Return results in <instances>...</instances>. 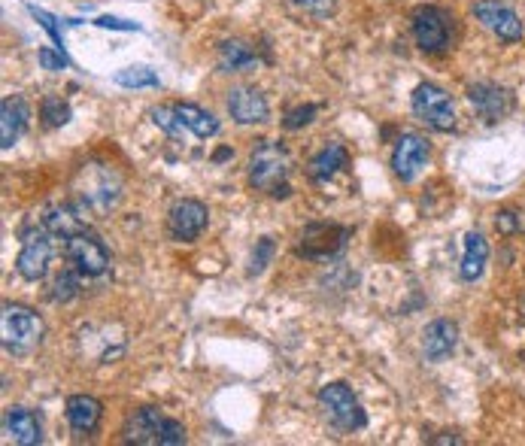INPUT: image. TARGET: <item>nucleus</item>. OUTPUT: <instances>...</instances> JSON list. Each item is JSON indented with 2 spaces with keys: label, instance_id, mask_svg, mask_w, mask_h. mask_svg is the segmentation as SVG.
Segmentation results:
<instances>
[{
  "label": "nucleus",
  "instance_id": "1",
  "mask_svg": "<svg viewBox=\"0 0 525 446\" xmlns=\"http://www.w3.org/2000/svg\"><path fill=\"white\" fill-rule=\"evenodd\" d=\"M122 201V176L104 161H85L73 176V207L82 216L104 219Z\"/></svg>",
  "mask_w": 525,
  "mask_h": 446
},
{
  "label": "nucleus",
  "instance_id": "2",
  "mask_svg": "<svg viewBox=\"0 0 525 446\" xmlns=\"http://www.w3.org/2000/svg\"><path fill=\"white\" fill-rule=\"evenodd\" d=\"M289 173H292L289 152L274 140H258L249 158V183L258 192L280 198L289 192Z\"/></svg>",
  "mask_w": 525,
  "mask_h": 446
},
{
  "label": "nucleus",
  "instance_id": "3",
  "mask_svg": "<svg viewBox=\"0 0 525 446\" xmlns=\"http://www.w3.org/2000/svg\"><path fill=\"white\" fill-rule=\"evenodd\" d=\"M125 440L140 446H180L186 443V425L155 407H140L125 425Z\"/></svg>",
  "mask_w": 525,
  "mask_h": 446
},
{
  "label": "nucleus",
  "instance_id": "4",
  "mask_svg": "<svg viewBox=\"0 0 525 446\" xmlns=\"http://www.w3.org/2000/svg\"><path fill=\"white\" fill-rule=\"evenodd\" d=\"M0 334H4V349L13 355H28L43 343L46 325L43 319L22 307V304H4V316H0Z\"/></svg>",
  "mask_w": 525,
  "mask_h": 446
},
{
  "label": "nucleus",
  "instance_id": "5",
  "mask_svg": "<svg viewBox=\"0 0 525 446\" xmlns=\"http://www.w3.org/2000/svg\"><path fill=\"white\" fill-rule=\"evenodd\" d=\"M410 107H413L416 119L425 122L431 131L447 134V131L456 128V107H453V98L444 92L441 85H434V82H422V85H416Z\"/></svg>",
  "mask_w": 525,
  "mask_h": 446
},
{
  "label": "nucleus",
  "instance_id": "6",
  "mask_svg": "<svg viewBox=\"0 0 525 446\" xmlns=\"http://www.w3.org/2000/svg\"><path fill=\"white\" fill-rule=\"evenodd\" d=\"M319 404L325 410V416L340 428V431H359L365 428V410L359 404V398L353 395V389L343 383H328L319 389Z\"/></svg>",
  "mask_w": 525,
  "mask_h": 446
},
{
  "label": "nucleus",
  "instance_id": "7",
  "mask_svg": "<svg viewBox=\"0 0 525 446\" xmlns=\"http://www.w3.org/2000/svg\"><path fill=\"white\" fill-rule=\"evenodd\" d=\"M64 255L82 277H101V274H107V267H110L107 246L89 231H76L73 237H67L64 240Z\"/></svg>",
  "mask_w": 525,
  "mask_h": 446
},
{
  "label": "nucleus",
  "instance_id": "8",
  "mask_svg": "<svg viewBox=\"0 0 525 446\" xmlns=\"http://www.w3.org/2000/svg\"><path fill=\"white\" fill-rule=\"evenodd\" d=\"M453 19L444 13V10H437V7H419L410 19L413 25V37H416V46L428 55H437V52H444L450 46V25Z\"/></svg>",
  "mask_w": 525,
  "mask_h": 446
},
{
  "label": "nucleus",
  "instance_id": "9",
  "mask_svg": "<svg viewBox=\"0 0 525 446\" xmlns=\"http://www.w3.org/2000/svg\"><path fill=\"white\" fill-rule=\"evenodd\" d=\"M49 228H37V231H28L25 234V243H22V252L16 258V271L28 280V283H37L46 277L49 271V261H52V240H49Z\"/></svg>",
  "mask_w": 525,
  "mask_h": 446
},
{
  "label": "nucleus",
  "instance_id": "10",
  "mask_svg": "<svg viewBox=\"0 0 525 446\" xmlns=\"http://www.w3.org/2000/svg\"><path fill=\"white\" fill-rule=\"evenodd\" d=\"M349 234H353L349 228L328 225V222H313L301 231L298 255H304V258H331L346 246Z\"/></svg>",
  "mask_w": 525,
  "mask_h": 446
},
{
  "label": "nucleus",
  "instance_id": "11",
  "mask_svg": "<svg viewBox=\"0 0 525 446\" xmlns=\"http://www.w3.org/2000/svg\"><path fill=\"white\" fill-rule=\"evenodd\" d=\"M468 101L471 107L477 110L480 119L486 122H501L513 113V92L504 85H495V82H474L468 88Z\"/></svg>",
  "mask_w": 525,
  "mask_h": 446
},
{
  "label": "nucleus",
  "instance_id": "12",
  "mask_svg": "<svg viewBox=\"0 0 525 446\" xmlns=\"http://www.w3.org/2000/svg\"><path fill=\"white\" fill-rule=\"evenodd\" d=\"M207 219H210L207 207L201 201L186 198V201H177V204L170 207V213H167V231H170L173 240L192 243V240H198L204 234Z\"/></svg>",
  "mask_w": 525,
  "mask_h": 446
},
{
  "label": "nucleus",
  "instance_id": "13",
  "mask_svg": "<svg viewBox=\"0 0 525 446\" xmlns=\"http://www.w3.org/2000/svg\"><path fill=\"white\" fill-rule=\"evenodd\" d=\"M474 16L486 31H492L504 43H516L525 34L522 19L507 4H498V0H480V4H474Z\"/></svg>",
  "mask_w": 525,
  "mask_h": 446
},
{
  "label": "nucleus",
  "instance_id": "14",
  "mask_svg": "<svg viewBox=\"0 0 525 446\" xmlns=\"http://www.w3.org/2000/svg\"><path fill=\"white\" fill-rule=\"evenodd\" d=\"M428 155H431V146L422 134L416 131H407L398 137L395 143V152H392V167H395V176L404 183L416 180V173L428 164Z\"/></svg>",
  "mask_w": 525,
  "mask_h": 446
},
{
  "label": "nucleus",
  "instance_id": "15",
  "mask_svg": "<svg viewBox=\"0 0 525 446\" xmlns=\"http://www.w3.org/2000/svg\"><path fill=\"white\" fill-rule=\"evenodd\" d=\"M228 113L237 125H261L268 122L271 107L265 101V95L252 85H237L228 92Z\"/></svg>",
  "mask_w": 525,
  "mask_h": 446
},
{
  "label": "nucleus",
  "instance_id": "16",
  "mask_svg": "<svg viewBox=\"0 0 525 446\" xmlns=\"http://www.w3.org/2000/svg\"><path fill=\"white\" fill-rule=\"evenodd\" d=\"M456 343H459V325L450 319H434L422 331V352L428 362H444L447 355H453Z\"/></svg>",
  "mask_w": 525,
  "mask_h": 446
},
{
  "label": "nucleus",
  "instance_id": "17",
  "mask_svg": "<svg viewBox=\"0 0 525 446\" xmlns=\"http://www.w3.org/2000/svg\"><path fill=\"white\" fill-rule=\"evenodd\" d=\"M4 431L19 446H37L43 440L40 416L34 410H28V407H10L4 413Z\"/></svg>",
  "mask_w": 525,
  "mask_h": 446
},
{
  "label": "nucleus",
  "instance_id": "18",
  "mask_svg": "<svg viewBox=\"0 0 525 446\" xmlns=\"http://www.w3.org/2000/svg\"><path fill=\"white\" fill-rule=\"evenodd\" d=\"M28 119H31V110H28L25 98H19V95L4 98V104H0V146L13 149L16 140L25 134Z\"/></svg>",
  "mask_w": 525,
  "mask_h": 446
},
{
  "label": "nucleus",
  "instance_id": "19",
  "mask_svg": "<svg viewBox=\"0 0 525 446\" xmlns=\"http://www.w3.org/2000/svg\"><path fill=\"white\" fill-rule=\"evenodd\" d=\"M101 416H104V407H101L98 398H92V395H73V398H67V422H70V428L76 434L98 431Z\"/></svg>",
  "mask_w": 525,
  "mask_h": 446
},
{
  "label": "nucleus",
  "instance_id": "20",
  "mask_svg": "<svg viewBox=\"0 0 525 446\" xmlns=\"http://www.w3.org/2000/svg\"><path fill=\"white\" fill-rule=\"evenodd\" d=\"M346 164H349L346 146H343V143H325V146L310 158L307 173H310V180L322 183V180H331V176H334L337 170H343Z\"/></svg>",
  "mask_w": 525,
  "mask_h": 446
},
{
  "label": "nucleus",
  "instance_id": "21",
  "mask_svg": "<svg viewBox=\"0 0 525 446\" xmlns=\"http://www.w3.org/2000/svg\"><path fill=\"white\" fill-rule=\"evenodd\" d=\"M43 225H46L55 237L67 240V237H73L76 231H85V216H82L73 204H55V207L46 210Z\"/></svg>",
  "mask_w": 525,
  "mask_h": 446
},
{
  "label": "nucleus",
  "instance_id": "22",
  "mask_svg": "<svg viewBox=\"0 0 525 446\" xmlns=\"http://www.w3.org/2000/svg\"><path fill=\"white\" fill-rule=\"evenodd\" d=\"M486 261H489V243H486V237H483V234L471 231V234L465 237V255H462V280H465V283H474V280H480V277H483V271H486Z\"/></svg>",
  "mask_w": 525,
  "mask_h": 446
},
{
  "label": "nucleus",
  "instance_id": "23",
  "mask_svg": "<svg viewBox=\"0 0 525 446\" xmlns=\"http://www.w3.org/2000/svg\"><path fill=\"white\" fill-rule=\"evenodd\" d=\"M173 107H177L183 125H186L198 140H210V137L219 134V119H216L213 113H207V110H201V107H195V104H173Z\"/></svg>",
  "mask_w": 525,
  "mask_h": 446
},
{
  "label": "nucleus",
  "instance_id": "24",
  "mask_svg": "<svg viewBox=\"0 0 525 446\" xmlns=\"http://www.w3.org/2000/svg\"><path fill=\"white\" fill-rule=\"evenodd\" d=\"M258 64V55L243 40H225L219 43V67L228 73H240Z\"/></svg>",
  "mask_w": 525,
  "mask_h": 446
},
{
  "label": "nucleus",
  "instance_id": "25",
  "mask_svg": "<svg viewBox=\"0 0 525 446\" xmlns=\"http://www.w3.org/2000/svg\"><path fill=\"white\" fill-rule=\"evenodd\" d=\"M113 79H116V85H122V88H158V73H155L152 67H143V64L122 67Z\"/></svg>",
  "mask_w": 525,
  "mask_h": 446
},
{
  "label": "nucleus",
  "instance_id": "26",
  "mask_svg": "<svg viewBox=\"0 0 525 446\" xmlns=\"http://www.w3.org/2000/svg\"><path fill=\"white\" fill-rule=\"evenodd\" d=\"M149 116H152L155 128H161V131H164L167 137H173V140H180V137L189 131V128L183 125V119H180V113H177V107H173V104H170V107H155Z\"/></svg>",
  "mask_w": 525,
  "mask_h": 446
},
{
  "label": "nucleus",
  "instance_id": "27",
  "mask_svg": "<svg viewBox=\"0 0 525 446\" xmlns=\"http://www.w3.org/2000/svg\"><path fill=\"white\" fill-rule=\"evenodd\" d=\"M40 119H43L46 128H61V125H67V122H70V107H67V101L49 95V98L43 101V107H40Z\"/></svg>",
  "mask_w": 525,
  "mask_h": 446
},
{
  "label": "nucleus",
  "instance_id": "28",
  "mask_svg": "<svg viewBox=\"0 0 525 446\" xmlns=\"http://www.w3.org/2000/svg\"><path fill=\"white\" fill-rule=\"evenodd\" d=\"M76 274H79V271H76ZM76 274L64 271V274L52 283V301L67 304V301H73V298L79 295V277H76Z\"/></svg>",
  "mask_w": 525,
  "mask_h": 446
},
{
  "label": "nucleus",
  "instance_id": "29",
  "mask_svg": "<svg viewBox=\"0 0 525 446\" xmlns=\"http://www.w3.org/2000/svg\"><path fill=\"white\" fill-rule=\"evenodd\" d=\"M495 228H498V234H504V237H513V234L525 231V213H519V210H501V213L495 216Z\"/></svg>",
  "mask_w": 525,
  "mask_h": 446
},
{
  "label": "nucleus",
  "instance_id": "30",
  "mask_svg": "<svg viewBox=\"0 0 525 446\" xmlns=\"http://www.w3.org/2000/svg\"><path fill=\"white\" fill-rule=\"evenodd\" d=\"M271 255H274V240H271V237H261V240H258V246H255V252H252L249 277H258L261 271H265L268 261H271Z\"/></svg>",
  "mask_w": 525,
  "mask_h": 446
},
{
  "label": "nucleus",
  "instance_id": "31",
  "mask_svg": "<svg viewBox=\"0 0 525 446\" xmlns=\"http://www.w3.org/2000/svg\"><path fill=\"white\" fill-rule=\"evenodd\" d=\"M313 116H316V107H313V104L298 107V110H289V113H286V119H283V128H286V131H298V128L310 125V122H313Z\"/></svg>",
  "mask_w": 525,
  "mask_h": 446
},
{
  "label": "nucleus",
  "instance_id": "32",
  "mask_svg": "<svg viewBox=\"0 0 525 446\" xmlns=\"http://www.w3.org/2000/svg\"><path fill=\"white\" fill-rule=\"evenodd\" d=\"M28 13H31L37 22H40V28H43V31H46V34H49V37H52L58 46L64 43V40H61V28H58V19H55V16H49L46 10H37V7H28Z\"/></svg>",
  "mask_w": 525,
  "mask_h": 446
},
{
  "label": "nucleus",
  "instance_id": "33",
  "mask_svg": "<svg viewBox=\"0 0 525 446\" xmlns=\"http://www.w3.org/2000/svg\"><path fill=\"white\" fill-rule=\"evenodd\" d=\"M37 58H40V64H43L46 70H64V67H67V58H64L61 49H58V52H52V49H40Z\"/></svg>",
  "mask_w": 525,
  "mask_h": 446
},
{
  "label": "nucleus",
  "instance_id": "34",
  "mask_svg": "<svg viewBox=\"0 0 525 446\" xmlns=\"http://www.w3.org/2000/svg\"><path fill=\"white\" fill-rule=\"evenodd\" d=\"M95 25L98 28H110V31H140L137 22H125V19H116V16H101Z\"/></svg>",
  "mask_w": 525,
  "mask_h": 446
},
{
  "label": "nucleus",
  "instance_id": "35",
  "mask_svg": "<svg viewBox=\"0 0 525 446\" xmlns=\"http://www.w3.org/2000/svg\"><path fill=\"white\" fill-rule=\"evenodd\" d=\"M434 443H462V440L459 437H437Z\"/></svg>",
  "mask_w": 525,
  "mask_h": 446
}]
</instances>
